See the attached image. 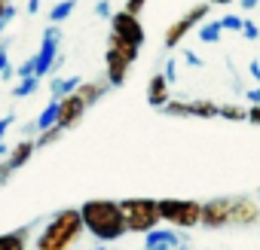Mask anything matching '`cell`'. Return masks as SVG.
<instances>
[{
    "label": "cell",
    "instance_id": "1",
    "mask_svg": "<svg viewBox=\"0 0 260 250\" xmlns=\"http://www.w3.org/2000/svg\"><path fill=\"white\" fill-rule=\"evenodd\" d=\"M80 220H83V232H92L101 244L104 241H119L125 235V217L119 201L113 198H89L80 207Z\"/></svg>",
    "mask_w": 260,
    "mask_h": 250
},
{
    "label": "cell",
    "instance_id": "2",
    "mask_svg": "<svg viewBox=\"0 0 260 250\" xmlns=\"http://www.w3.org/2000/svg\"><path fill=\"white\" fill-rule=\"evenodd\" d=\"M83 235V220L77 207H61L37 235V250H68Z\"/></svg>",
    "mask_w": 260,
    "mask_h": 250
},
{
    "label": "cell",
    "instance_id": "3",
    "mask_svg": "<svg viewBox=\"0 0 260 250\" xmlns=\"http://www.w3.org/2000/svg\"><path fill=\"white\" fill-rule=\"evenodd\" d=\"M119 207L125 217V232L147 235L150 229H156L162 223L159 220V198H122Z\"/></svg>",
    "mask_w": 260,
    "mask_h": 250
},
{
    "label": "cell",
    "instance_id": "4",
    "mask_svg": "<svg viewBox=\"0 0 260 250\" xmlns=\"http://www.w3.org/2000/svg\"><path fill=\"white\" fill-rule=\"evenodd\" d=\"M159 220L175 229H196L202 220V204L193 198H159Z\"/></svg>",
    "mask_w": 260,
    "mask_h": 250
},
{
    "label": "cell",
    "instance_id": "5",
    "mask_svg": "<svg viewBox=\"0 0 260 250\" xmlns=\"http://www.w3.org/2000/svg\"><path fill=\"white\" fill-rule=\"evenodd\" d=\"M208 10H211L208 4H196V7H193V10H187L178 22H172V25H169V31H166V40H162V43H166V49H175V46H178L190 31H196V28H199V22H205V19H208Z\"/></svg>",
    "mask_w": 260,
    "mask_h": 250
},
{
    "label": "cell",
    "instance_id": "6",
    "mask_svg": "<svg viewBox=\"0 0 260 250\" xmlns=\"http://www.w3.org/2000/svg\"><path fill=\"white\" fill-rule=\"evenodd\" d=\"M110 34H116L119 40H125L128 46H135V49H141L144 40H147V37H144L141 19L132 16V13H125V10H119V13L110 16Z\"/></svg>",
    "mask_w": 260,
    "mask_h": 250
},
{
    "label": "cell",
    "instance_id": "7",
    "mask_svg": "<svg viewBox=\"0 0 260 250\" xmlns=\"http://www.w3.org/2000/svg\"><path fill=\"white\" fill-rule=\"evenodd\" d=\"M58 43H61V31H58V25H49V28L43 31L40 49H37V55H34V64H37L34 76H37V79H46V76H49L52 61L58 58Z\"/></svg>",
    "mask_w": 260,
    "mask_h": 250
},
{
    "label": "cell",
    "instance_id": "8",
    "mask_svg": "<svg viewBox=\"0 0 260 250\" xmlns=\"http://www.w3.org/2000/svg\"><path fill=\"white\" fill-rule=\"evenodd\" d=\"M34 150H37V144H34V138H25V141H19L10 153H7V159L0 162V186H7L10 180H13V174L19 171V168H25L28 162H31V156H34Z\"/></svg>",
    "mask_w": 260,
    "mask_h": 250
},
{
    "label": "cell",
    "instance_id": "9",
    "mask_svg": "<svg viewBox=\"0 0 260 250\" xmlns=\"http://www.w3.org/2000/svg\"><path fill=\"white\" fill-rule=\"evenodd\" d=\"M199 226H205V229L233 226V198H211V201H205Z\"/></svg>",
    "mask_w": 260,
    "mask_h": 250
},
{
    "label": "cell",
    "instance_id": "10",
    "mask_svg": "<svg viewBox=\"0 0 260 250\" xmlns=\"http://www.w3.org/2000/svg\"><path fill=\"white\" fill-rule=\"evenodd\" d=\"M86 110H89V107L77 98V92L68 95V98H61V101H58V129H61V132L77 129V122L86 116Z\"/></svg>",
    "mask_w": 260,
    "mask_h": 250
},
{
    "label": "cell",
    "instance_id": "11",
    "mask_svg": "<svg viewBox=\"0 0 260 250\" xmlns=\"http://www.w3.org/2000/svg\"><path fill=\"white\" fill-rule=\"evenodd\" d=\"M128 67H132V64H128L116 49H110L107 46V52H104V70H107V86H122L125 82V76H128Z\"/></svg>",
    "mask_w": 260,
    "mask_h": 250
},
{
    "label": "cell",
    "instance_id": "12",
    "mask_svg": "<svg viewBox=\"0 0 260 250\" xmlns=\"http://www.w3.org/2000/svg\"><path fill=\"white\" fill-rule=\"evenodd\" d=\"M181 244V232L178 229H150L144 235V250H178Z\"/></svg>",
    "mask_w": 260,
    "mask_h": 250
},
{
    "label": "cell",
    "instance_id": "13",
    "mask_svg": "<svg viewBox=\"0 0 260 250\" xmlns=\"http://www.w3.org/2000/svg\"><path fill=\"white\" fill-rule=\"evenodd\" d=\"M260 220V204L254 198H233V226H251Z\"/></svg>",
    "mask_w": 260,
    "mask_h": 250
},
{
    "label": "cell",
    "instance_id": "14",
    "mask_svg": "<svg viewBox=\"0 0 260 250\" xmlns=\"http://www.w3.org/2000/svg\"><path fill=\"white\" fill-rule=\"evenodd\" d=\"M169 82H166V76L162 73H156L153 79H150V86H147V101H150V107H156V110H162L172 98H169Z\"/></svg>",
    "mask_w": 260,
    "mask_h": 250
},
{
    "label": "cell",
    "instance_id": "15",
    "mask_svg": "<svg viewBox=\"0 0 260 250\" xmlns=\"http://www.w3.org/2000/svg\"><path fill=\"white\" fill-rule=\"evenodd\" d=\"M80 76H64V79H52L49 82V95H52V101H61V98H68V95H74L77 89H80Z\"/></svg>",
    "mask_w": 260,
    "mask_h": 250
},
{
    "label": "cell",
    "instance_id": "16",
    "mask_svg": "<svg viewBox=\"0 0 260 250\" xmlns=\"http://www.w3.org/2000/svg\"><path fill=\"white\" fill-rule=\"evenodd\" d=\"M104 95H107V86H101V82H80V89H77V98H80L86 107L98 104Z\"/></svg>",
    "mask_w": 260,
    "mask_h": 250
},
{
    "label": "cell",
    "instance_id": "17",
    "mask_svg": "<svg viewBox=\"0 0 260 250\" xmlns=\"http://www.w3.org/2000/svg\"><path fill=\"white\" fill-rule=\"evenodd\" d=\"M52 125H58V101H49V104L40 110V116L34 119L37 135H40V132H46V129H52Z\"/></svg>",
    "mask_w": 260,
    "mask_h": 250
},
{
    "label": "cell",
    "instance_id": "18",
    "mask_svg": "<svg viewBox=\"0 0 260 250\" xmlns=\"http://www.w3.org/2000/svg\"><path fill=\"white\" fill-rule=\"evenodd\" d=\"M28 226L16 229V232H7V235H0V250H25L28 247Z\"/></svg>",
    "mask_w": 260,
    "mask_h": 250
},
{
    "label": "cell",
    "instance_id": "19",
    "mask_svg": "<svg viewBox=\"0 0 260 250\" xmlns=\"http://www.w3.org/2000/svg\"><path fill=\"white\" fill-rule=\"evenodd\" d=\"M107 46H110V49H116L128 64H135V61H138V52H141V49H135V46H128L125 40H119L116 34H107Z\"/></svg>",
    "mask_w": 260,
    "mask_h": 250
},
{
    "label": "cell",
    "instance_id": "20",
    "mask_svg": "<svg viewBox=\"0 0 260 250\" xmlns=\"http://www.w3.org/2000/svg\"><path fill=\"white\" fill-rule=\"evenodd\" d=\"M220 34H223V28H220V22L214 19V22H205V25H199L196 28V37L202 40V43H217L220 40Z\"/></svg>",
    "mask_w": 260,
    "mask_h": 250
},
{
    "label": "cell",
    "instance_id": "21",
    "mask_svg": "<svg viewBox=\"0 0 260 250\" xmlns=\"http://www.w3.org/2000/svg\"><path fill=\"white\" fill-rule=\"evenodd\" d=\"M187 116L214 119V116H217V104H211V101H190V104H187Z\"/></svg>",
    "mask_w": 260,
    "mask_h": 250
},
{
    "label": "cell",
    "instance_id": "22",
    "mask_svg": "<svg viewBox=\"0 0 260 250\" xmlns=\"http://www.w3.org/2000/svg\"><path fill=\"white\" fill-rule=\"evenodd\" d=\"M74 7H77V0H58V4L49 10V25H61L74 13Z\"/></svg>",
    "mask_w": 260,
    "mask_h": 250
},
{
    "label": "cell",
    "instance_id": "23",
    "mask_svg": "<svg viewBox=\"0 0 260 250\" xmlns=\"http://www.w3.org/2000/svg\"><path fill=\"white\" fill-rule=\"evenodd\" d=\"M217 116H220V119H230V122H248V107L223 104V107H217Z\"/></svg>",
    "mask_w": 260,
    "mask_h": 250
},
{
    "label": "cell",
    "instance_id": "24",
    "mask_svg": "<svg viewBox=\"0 0 260 250\" xmlns=\"http://www.w3.org/2000/svg\"><path fill=\"white\" fill-rule=\"evenodd\" d=\"M7 49H10V40L4 37V43H0V76H4V82L16 76V70H13V64H10V55H7Z\"/></svg>",
    "mask_w": 260,
    "mask_h": 250
},
{
    "label": "cell",
    "instance_id": "25",
    "mask_svg": "<svg viewBox=\"0 0 260 250\" xmlns=\"http://www.w3.org/2000/svg\"><path fill=\"white\" fill-rule=\"evenodd\" d=\"M40 82H43V79H37V76H28V79H22V82L13 89V98H28V95H34V92L40 89Z\"/></svg>",
    "mask_w": 260,
    "mask_h": 250
},
{
    "label": "cell",
    "instance_id": "26",
    "mask_svg": "<svg viewBox=\"0 0 260 250\" xmlns=\"http://www.w3.org/2000/svg\"><path fill=\"white\" fill-rule=\"evenodd\" d=\"M61 129H58V125H52V129H46V132H40L37 138H34V144L37 147H49V144H55V141H61Z\"/></svg>",
    "mask_w": 260,
    "mask_h": 250
},
{
    "label": "cell",
    "instance_id": "27",
    "mask_svg": "<svg viewBox=\"0 0 260 250\" xmlns=\"http://www.w3.org/2000/svg\"><path fill=\"white\" fill-rule=\"evenodd\" d=\"M217 22H220L223 31H239V34H242V22H245V19H239V16H223V19H217Z\"/></svg>",
    "mask_w": 260,
    "mask_h": 250
},
{
    "label": "cell",
    "instance_id": "28",
    "mask_svg": "<svg viewBox=\"0 0 260 250\" xmlns=\"http://www.w3.org/2000/svg\"><path fill=\"white\" fill-rule=\"evenodd\" d=\"M242 37L254 43V40H260V28H257V25H254L251 19H245V22H242Z\"/></svg>",
    "mask_w": 260,
    "mask_h": 250
},
{
    "label": "cell",
    "instance_id": "29",
    "mask_svg": "<svg viewBox=\"0 0 260 250\" xmlns=\"http://www.w3.org/2000/svg\"><path fill=\"white\" fill-rule=\"evenodd\" d=\"M34 70H37V64H34V55L31 58H25L19 67H16V76H22V79H28V76H34Z\"/></svg>",
    "mask_w": 260,
    "mask_h": 250
},
{
    "label": "cell",
    "instance_id": "30",
    "mask_svg": "<svg viewBox=\"0 0 260 250\" xmlns=\"http://www.w3.org/2000/svg\"><path fill=\"white\" fill-rule=\"evenodd\" d=\"M162 76H166V82H169V86H172V82H178V61H175V58H169V61H166Z\"/></svg>",
    "mask_w": 260,
    "mask_h": 250
},
{
    "label": "cell",
    "instance_id": "31",
    "mask_svg": "<svg viewBox=\"0 0 260 250\" xmlns=\"http://www.w3.org/2000/svg\"><path fill=\"white\" fill-rule=\"evenodd\" d=\"M162 113H169V116H187V104L184 101H169L162 107Z\"/></svg>",
    "mask_w": 260,
    "mask_h": 250
},
{
    "label": "cell",
    "instance_id": "32",
    "mask_svg": "<svg viewBox=\"0 0 260 250\" xmlns=\"http://www.w3.org/2000/svg\"><path fill=\"white\" fill-rule=\"evenodd\" d=\"M95 16L98 19H110L113 13H110V0H98V4H95Z\"/></svg>",
    "mask_w": 260,
    "mask_h": 250
},
{
    "label": "cell",
    "instance_id": "33",
    "mask_svg": "<svg viewBox=\"0 0 260 250\" xmlns=\"http://www.w3.org/2000/svg\"><path fill=\"white\" fill-rule=\"evenodd\" d=\"M147 0H125V13H132V16H141Z\"/></svg>",
    "mask_w": 260,
    "mask_h": 250
},
{
    "label": "cell",
    "instance_id": "34",
    "mask_svg": "<svg viewBox=\"0 0 260 250\" xmlns=\"http://www.w3.org/2000/svg\"><path fill=\"white\" fill-rule=\"evenodd\" d=\"M16 122V113H7V116H0V138H7V132H10V125Z\"/></svg>",
    "mask_w": 260,
    "mask_h": 250
},
{
    "label": "cell",
    "instance_id": "35",
    "mask_svg": "<svg viewBox=\"0 0 260 250\" xmlns=\"http://www.w3.org/2000/svg\"><path fill=\"white\" fill-rule=\"evenodd\" d=\"M13 19H16V7H10V10H7L4 16H0V34H4V31H7V25H10Z\"/></svg>",
    "mask_w": 260,
    "mask_h": 250
},
{
    "label": "cell",
    "instance_id": "36",
    "mask_svg": "<svg viewBox=\"0 0 260 250\" xmlns=\"http://www.w3.org/2000/svg\"><path fill=\"white\" fill-rule=\"evenodd\" d=\"M184 61H187L190 67H202V58H199L193 49H187V52H184Z\"/></svg>",
    "mask_w": 260,
    "mask_h": 250
},
{
    "label": "cell",
    "instance_id": "37",
    "mask_svg": "<svg viewBox=\"0 0 260 250\" xmlns=\"http://www.w3.org/2000/svg\"><path fill=\"white\" fill-rule=\"evenodd\" d=\"M245 98H248V104H254V107H260V86H254V89H248V92H245Z\"/></svg>",
    "mask_w": 260,
    "mask_h": 250
},
{
    "label": "cell",
    "instance_id": "38",
    "mask_svg": "<svg viewBox=\"0 0 260 250\" xmlns=\"http://www.w3.org/2000/svg\"><path fill=\"white\" fill-rule=\"evenodd\" d=\"M248 122L251 125H260V107H248Z\"/></svg>",
    "mask_w": 260,
    "mask_h": 250
},
{
    "label": "cell",
    "instance_id": "39",
    "mask_svg": "<svg viewBox=\"0 0 260 250\" xmlns=\"http://www.w3.org/2000/svg\"><path fill=\"white\" fill-rule=\"evenodd\" d=\"M248 73H251V76L260 82V61H251V64H248Z\"/></svg>",
    "mask_w": 260,
    "mask_h": 250
},
{
    "label": "cell",
    "instance_id": "40",
    "mask_svg": "<svg viewBox=\"0 0 260 250\" xmlns=\"http://www.w3.org/2000/svg\"><path fill=\"white\" fill-rule=\"evenodd\" d=\"M260 0H242V10H257Z\"/></svg>",
    "mask_w": 260,
    "mask_h": 250
},
{
    "label": "cell",
    "instance_id": "41",
    "mask_svg": "<svg viewBox=\"0 0 260 250\" xmlns=\"http://www.w3.org/2000/svg\"><path fill=\"white\" fill-rule=\"evenodd\" d=\"M28 13H31V16L40 13V0H28Z\"/></svg>",
    "mask_w": 260,
    "mask_h": 250
},
{
    "label": "cell",
    "instance_id": "42",
    "mask_svg": "<svg viewBox=\"0 0 260 250\" xmlns=\"http://www.w3.org/2000/svg\"><path fill=\"white\" fill-rule=\"evenodd\" d=\"M7 153H10V147H7V141H4V138H0V162L7 159Z\"/></svg>",
    "mask_w": 260,
    "mask_h": 250
},
{
    "label": "cell",
    "instance_id": "43",
    "mask_svg": "<svg viewBox=\"0 0 260 250\" xmlns=\"http://www.w3.org/2000/svg\"><path fill=\"white\" fill-rule=\"evenodd\" d=\"M208 7H226V4H233V0H205Z\"/></svg>",
    "mask_w": 260,
    "mask_h": 250
},
{
    "label": "cell",
    "instance_id": "44",
    "mask_svg": "<svg viewBox=\"0 0 260 250\" xmlns=\"http://www.w3.org/2000/svg\"><path fill=\"white\" fill-rule=\"evenodd\" d=\"M10 7H13V0H0V16H4V13H7Z\"/></svg>",
    "mask_w": 260,
    "mask_h": 250
},
{
    "label": "cell",
    "instance_id": "45",
    "mask_svg": "<svg viewBox=\"0 0 260 250\" xmlns=\"http://www.w3.org/2000/svg\"><path fill=\"white\" fill-rule=\"evenodd\" d=\"M92 250H104V247H92Z\"/></svg>",
    "mask_w": 260,
    "mask_h": 250
},
{
    "label": "cell",
    "instance_id": "46",
    "mask_svg": "<svg viewBox=\"0 0 260 250\" xmlns=\"http://www.w3.org/2000/svg\"><path fill=\"white\" fill-rule=\"evenodd\" d=\"M257 195H260V189H257Z\"/></svg>",
    "mask_w": 260,
    "mask_h": 250
}]
</instances>
